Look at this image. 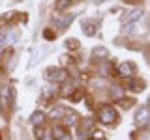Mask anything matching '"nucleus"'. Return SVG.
Masks as SVG:
<instances>
[{
  "instance_id": "obj_13",
  "label": "nucleus",
  "mask_w": 150,
  "mask_h": 140,
  "mask_svg": "<svg viewBox=\"0 0 150 140\" xmlns=\"http://www.w3.org/2000/svg\"><path fill=\"white\" fill-rule=\"evenodd\" d=\"M83 28H84L83 32H84L86 36H94V34H96V30H94V24H88V22H84Z\"/></svg>"
},
{
  "instance_id": "obj_10",
  "label": "nucleus",
  "mask_w": 150,
  "mask_h": 140,
  "mask_svg": "<svg viewBox=\"0 0 150 140\" xmlns=\"http://www.w3.org/2000/svg\"><path fill=\"white\" fill-rule=\"evenodd\" d=\"M71 2H73V0H56V2H54V8L58 9V11H62V9H66L68 6H71Z\"/></svg>"
},
{
  "instance_id": "obj_6",
  "label": "nucleus",
  "mask_w": 150,
  "mask_h": 140,
  "mask_svg": "<svg viewBox=\"0 0 150 140\" xmlns=\"http://www.w3.org/2000/svg\"><path fill=\"white\" fill-rule=\"evenodd\" d=\"M0 101H2V106H4V108H9V106H11V101H13L11 88H4L2 93H0Z\"/></svg>"
},
{
  "instance_id": "obj_19",
  "label": "nucleus",
  "mask_w": 150,
  "mask_h": 140,
  "mask_svg": "<svg viewBox=\"0 0 150 140\" xmlns=\"http://www.w3.org/2000/svg\"><path fill=\"white\" fill-rule=\"evenodd\" d=\"M94 140H105V138L101 136V133H96V136H94Z\"/></svg>"
},
{
  "instance_id": "obj_18",
  "label": "nucleus",
  "mask_w": 150,
  "mask_h": 140,
  "mask_svg": "<svg viewBox=\"0 0 150 140\" xmlns=\"http://www.w3.org/2000/svg\"><path fill=\"white\" fill-rule=\"evenodd\" d=\"M8 43H6V32H2V36H0V50L4 49Z\"/></svg>"
},
{
  "instance_id": "obj_14",
  "label": "nucleus",
  "mask_w": 150,
  "mask_h": 140,
  "mask_svg": "<svg viewBox=\"0 0 150 140\" xmlns=\"http://www.w3.org/2000/svg\"><path fill=\"white\" fill-rule=\"evenodd\" d=\"M43 129H41V125H38V127H36V138L38 140H47V136H43Z\"/></svg>"
},
{
  "instance_id": "obj_8",
  "label": "nucleus",
  "mask_w": 150,
  "mask_h": 140,
  "mask_svg": "<svg viewBox=\"0 0 150 140\" xmlns=\"http://www.w3.org/2000/svg\"><path fill=\"white\" fill-rule=\"evenodd\" d=\"M30 121L34 123V127H38V125H43L45 123V114L41 110H36L34 114L30 116Z\"/></svg>"
},
{
  "instance_id": "obj_16",
  "label": "nucleus",
  "mask_w": 150,
  "mask_h": 140,
  "mask_svg": "<svg viewBox=\"0 0 150 140\" xmlns=\"http://www.w3.org/2000/svg\"><path fill=\"white\" fill-rule=\"evenodd\" d=\"M66 112H68L66 108H54L51 116H53V118H58V116H66Z\"/></svg>"
},
{
  "instance_id": "obj_11",
  "label": "nucleus",
  "mask_w": 150,
  "mask_h": 140,
  "mask_svg": "<svg viewBox=\"0 0 150 140\" xmlns=\"http://www.w3.org/2000/svg\"><path fill=\"white\" fill-rule=\"evenodd\" d=\"M17 37H19V32H15V30H9L8 34H6V43H8V45L15 43V41H17Z\"/></svg>"
},
{
  "instance_id": "obj_17",
  "label": "nucleus",
  "mask_w": 150,
  "mask_h": 140,
  "mask_svg": "<svg viewBox=\"0 0 150 140\" xmlns=\"http://www.w3.org/2000/svg\"><path fill=\"white\" fill-rule=\"evenodd\" d=\"M66 43H68L69 49H77V47H79V41H77V39H68Z\"/></svg>"
},
{
  "instance_id": "obj_7",
  "label": "nucleus",
  "mask_w": 150,
  "mask_h": 140,
  "mask_svg": "<svg viewBox=\"0 0 150 140\" xmlns=\"http://www.w3.org/2000/svg\"><path fill=\"white\" fill-rule=\"evenodd\" d=\"M71 21H73V15H64V17H58L54 22H56V28H58V30H66V28L71 24Z\"/></svg>"
},
{
  "instance_id": "obj_3",
  "label": "nucleus",
  "mask_w": 150,
  "mask_h": 140,
  "mask_svg": "<svg viewBox=\"0 0 150 140\" xmlns=\"http://www.w3.org/2000/svg\"><path fill=\"white\" fill-rule=\"evenodd\" d=\"M150 120V112H148V106H141V108L135 112V125L137 127H144Z\"/></svg>"
},
{
  "instance_id": "obj_5",
  "label": "nucleus",
  "mask_w": 150,
  "mask_h": 140,
  "mask_svg": "<svg viewBox=\"0 0 150 140\" xmlns=\"http://www.w3.org/2000/svg\"><path fill=\"white\" fill-rule=\"evenodd\" d=\"M53 140H73V138L64 125H54L53 127Z\"/></svg>"
},
{
  "instance_id": "obj_4",
  "label": "nucleus",
  "mask_w": 150,
  "mask_h": 140,
  "mask_svg": "<svg viewBox=\"0 0 150 140\" xmlns=\"http://www.w3.org/2000/svg\"><path fill=\"white\" fill-rule=\"evenodd\" d=\"M118 75L120 77H126V78H131V77H135V73H137V69H135V65L133 64H129V62H122L118 65Z\"/></svg>"
},
{
  "instance_id": "obj_12",
  "label": "nucleus",
  "mask_w": 150,
  "mask_h": 140,
  "mask_svg": "<svg viewBox=\"0 0 150 140\" xmlns=\"http://www.w3.org/2000/svg\"><path fill=\"white\" fill-rule=\"evenodd\" d=\"M122 95H124V92H122L120 86H112L111 88V97L112 99H122Z\"/></svg>"
},
{
  "instance_id": "obj_9",
  "label": "nucleus",
  "mask_w": 150,
  "mask_h": 140,
  "mask_svg": "<svg viewBox=\"0 0 150 140\" xmlns=\"http://www.w3.org/2000/svg\"><path fill=\"white\" fill-rule=\"evenodd\" d=\"M143 19V9H133L131 13H128V17H126V22H137Z\"/></svg>"
},
{
  "instance_id": "obj_2",
  "label": "nucleus",
  "mask_w": 150,
  "mask_h": 140,
  "mask_svg": "<svg viewBox=\"0 0 150 140\" xmlns=\"http://www.w3.org/2000/svg\"><path fill=\"white\" fill-rule=\"evenodd\" d=\"M45 77H47V80H51V82H64L66 80V71L64 69H58V67H49L45 71Z\"/></svg>"
},
{
  "instance_id": "obj_1",
  "label": "nucleus",
  "mask_w": 150,
  "mask_h": 140,
  "mask_svg": "<svg viewBox=\"0 0 150 140\" xmlns=\"http://www.w3.org/2000/svg\"><path fill=\"white\" fill-rule=\"evenodd\" d=\"M100 120H101L105 125H112L116 120H118V114H116V110L112 108V106L103 105L101 108H100Z\"/></svg>"
},
{
  "instance_id": "obj_20",
  "label": "nucleus",
  "mask_w": 150,
  "mask_h": 140,
  "mask_svg": "<svg viewBox=\"0 0 150 140\" xmlns=\"http://www.w3.org/2000/svg\"><path fill=\"white\" fill-rule=\"evenodd\" d=\"M94 2H103V0H94Z\"/></svg>"
},
{
  "instance_id": "obj_15",
  "label": "nucleus",
  "mask_w": 150,
  "mask_h": 140,
  "mask_svg": "<svg viewBox=\"0 0 150 140\" xmlns=\"http://www.w3.org/2000/svg\"><path fill=\"white\" fill-rule=\"evenodd\" d=\"M94 56L105 60V58H107V50H105V49H96V50H94Z\"/></svg>"
}]
</instances>
